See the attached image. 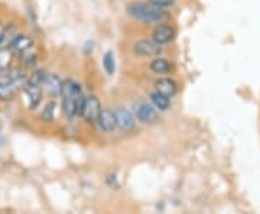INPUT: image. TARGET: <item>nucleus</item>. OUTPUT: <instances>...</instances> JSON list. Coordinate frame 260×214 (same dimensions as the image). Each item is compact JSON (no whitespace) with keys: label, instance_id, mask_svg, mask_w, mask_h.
<instances>
[{"label":"nucleus","instance_id":"obj_1","mask_svg":"<svg viewBox=\"0 0 260 214\" xmlns=\"http://www.w3.org/2000/svg\"><path fill=\"white\" fill-rule=\"evenodd\" d=\"M26 74L19 67H10L6 71H0V100L9 102L12 100L20 87L26 83Z\"/></svg>","mask_w":260,"mask_h":214},{"label":"nucleus","instance_id":"obj_2","mask_svg":"<svg viewBox=\"0 0 260 214\" xmlns=\"http://www.w3.org/2000/svg\"><path fill=\"white\" fill-rule=\"evenodd\" d=\"M127 13L132 18L138 19L140 22L145 23H152V22H160L167 18L168 13L167 10L155 6L153 3H130L127 6Z\"/></svg>","mask_w":260,"mask_h":214},{"label":"nucleus","instance_id":"obj_3","mask_svg":"<svg viewBox=\"0 0 260 214\" xmlns=\"http://www.w3.org/2000/svg\"><path fill=\"white\" fill-rule=\"evenodd\" d=\"M133 110H135V116L138 117V120H140L142 123L153 125L158 121V112L148 102H143V100L136 102L133 106Z\"/></svg>","mask_w":260,"mask_h":214},{"label":"nucleus","instance_id":"obj_4","mask_svg":"<svg viewBox=\"0 0 260 214\" xmlns=\"http://www.w3.org/2000/svg\"><path fill=\"white\" fill-rule=\"evenodd\" d=\"M162 45L153 39H139L133 45V52L139 56H158L162 51Z\"/></svg>","mask_w":260,"mask_h":214},{"label":"nucleus","instance_id":"obj_5","mask_svg":"<svg viewBox=\"0 0 260 214\" xmlns=\"http://www.w3.org/2000/svg\"><path fill=\"white\" fill-rule=\"evenodd\" d=\"M100 113H102V104L99 102V99L94 97V96L87 97L83 112V117L85 119V121L90 123V125L97 123L99 117H100Z\"/></svg>","mask_w":260,"mask_h":214},{"label":"nucleus","instance_id":"obj_6","mask_svg":"<svg viewBox=\"0 0 260 214\" xmlns=\"http://www.w3.org/2000/svg\"><path fill=\"white\" fill-rule=\"evenodd\" d=\"M23 90L28 96V102H29V109L34 110L39 106V103L42 100V85L41 84L34 83L30 80H26V83L23 85Z\"/></svg>","mask_w":260,"mask_h":214},{"label":"nucleus","instance_id":"obj_7","mask_svg":"<svg viewBox=\"0 0 260 214\" xmlns=\"http://www.w3.org/2000/svg\"><path fill=\"white\" fill-rule=\"evenodd\" d=\"M116 120H117V128L123 132H129L135 128V116L124 107H117L114 110Z\"/></svg>","mask_w":260,"mask_h":214},{"label":"nucleus","instance_id":"obj_8","mask_svg":"<svg viewBox=\"0 0 260 214\" xmlns=\"http://www.w3.org/2000/svg\"><path fill=\"white\" fill-rule=\"evenodd\" d=\"M175 38V29L171 25H159L158 28L152 32V39L158 42L159 45L169 44Z\"/></svg>","mask_w":260,"mask_h":214},{"label":"nucleus","instance_id":"obj_9","mask_svg":"<svg viewBox=\"0 0 260 214\" xmlns=\"http://www.w3.org/2000/svg\"><path fill=\"white\" fill-rule=\"evenodd\" d=\"M99 126L103 132H113L117 129V120H116V114L109 109H103L99 117Z\"/></svg>","mask_w":260,"mask_h":214},{"label":"nucleus","instance_id":"obj_10","mask_svg":"<svg viewBox=\"0 0 260 214\" xmlns=\"http://www.w3.org/2000/svg\"><path fill=\"white\" fill-rule=\"evenodd\" d=\"M32 45H34L32 39H30L28 35L20 34V35H16V37L10 41L8 47H9L15 54H19V55H20V54H22V52H25L26 49L32 48Z\"/></svg>","mask_w":260,"mask_h":214},{"label":"nucleus","instance_id":"obj_11","mask_svg":"<svg viewBox=\"0 0 260 214\" xmlns=\"http://www.w3.org/2000/svg\"><path fill=\"white\" fill-rule=\"evenodd\" d=\"M155 90L167 97H174L178 91V85L172 78H159L155 83Z\"/></svg>","mask_w":260,"mask_h":214},{"label":"nucleus","instance_id":"obj_12","mask_svg":"<svg viewBox=\"0 0 260 214\" xmlns=\"http://www.w3.org/2000/svg\"><path fill=\"white\" fill-rule=\"evenodd\" d=\"M44 87L51 97H58V96H61V91H62V81L58 75L48 74Z\"/></svg>","mask_w":260,"mask_h":214},{"label":"nucleus","instance_id":"obj_13","mask_svg":"<svg viewBox=\"0 0 260 214\" xmlns=\"http://www.w3.org/2000/svg\"><path fill=\"white\" fill-rule=\"evenodd\" d=\"M149 97H150V102H152V104H153L156 109L162 110V112L168 110V109H169V106H171L169 97L164 96L162 93H159V91H156V90H155V91H152Z\"/></svg>","mask_w":260,"mask_h":214},{"label":"nucleus","instance_id":"obj_14","mask_svg":"<svg viewBox=\"0 0 260 214\" xmlns=\"http://www.w3.org/2000/svg\"><path fill=\"white\" fill-rule=\"evenodd\" d=\"M149 68L155 74H167V73L171 71V63L168 61L167 58H155L150 63Z\"/></svg>","mask_w":260,"mask_h":214},{"label":"nucleus","instance_id":"obj_15","mask_svg":"<svg viewBox=\"0 0 260 214\" xmlns=\"http://www.w3.org/2000/svg\"><path fill=\"white\" fill-rule=\"evenodd\" d=\"M13 55H15V52L9 47L0 48V71L9 70L10 67H12Z\"/></svg>","mask_w":260,"mask_h":214},{"label":"nucleus","instance_id":"obj_16","mask_svg":"<svg viewBox=\"0 0 260 214\" xmlns=\"http://www.w3.org/2000/svg\"><path fill=\"white\" fill-rule=\"evenodd\" d=\"M103 66H104V70L109 75L114 74L116 71V63H114V55H113L112 51H107L104 56H103Z\"/></svg>","mask_w":260,"mask_h":214},{"label":"nucleus","instance_id":"obj_17","mask_svg":"<svg viewBox=\"0 0 260 214\" xmlns=\"http://www.w3.org/2000/svg\"><path fill=\"white\" fill-rule=\"evenodd\" d=\"M56 109V103L52 100V102H48L45 104V107H44V110L41 113V117H42V120L45 121H51L54 119V113H55Z\"/></svg>","mask_w":260,"mask_h":214},{"label":"nucleus","instance_id":"obj_18","mask_svg":"<svg viewBox=\"0 0 260 214\" xmlns=\"http://www.w3.org/2000/svg\"><path fill=\"white\" fill-rule=\"evenodd\" d=\"M20 59H22V63L26 67L35 66V63H37V54L32 51V48H29L25 52L20 54Z\"/></svg>","mask_w":260,"mask_h":214},{"label":"nucleus","instance_id":"obj_19","mask_svg":"<svg viewBox=\"0 0 260 214\" xmlns=\"http://www.w3.org/2000/svg\"><path fill=\"white\" fill-rule=\"evenodd\" d=\"M48 77V73L45 71V70H38V71H35L34 74L30 75V81H34V83L37 84H41V85H44V83H45V80H47Z\"/></svg>","mask_w":260,"mask_h":214},{"label":"nucleus","instance_id":"obj_20","mask_svg":"<svg viewBox=\"0 0 260 214\" xmlns=\"http://www.w3.org/2000/svg\"><path fill=\"white\" fill-rule=\"evenodd\" d=\"M85 100H87V97H85L83 93L78 96L77 103H75V116H83L84 106H85Z\"/></svg>","mask_w":260,"mask_h":214},{"label":"nucleus","instance_id":"obj_21","mask_svg":"<svg viewBox=\"0 0 260 214\" xmlns=\"http://www.w3.org/2000/svg\"><path fill=\"white\" fill-rule=\"evenodd\" d=\"M150 3H153L155 6H159L162 9H167V8H171L175 3V0H150Z\"/></svg>","mask_w":260,"mask_h":214},{"label":"nucleus","instance_id":"obj_22","mask_svg":"<svg viewBox=\"0 0 260 214\" xmlns=\"http://www.w3.org/2000/svg\"><path fill=\"white\" fill-rule=\"evenodd\" d=\"M3 39H5V32H3V30L0 29V44L3 42Z\"/></svg>","mask_w":260,"mask_h":214}]
</instances>
